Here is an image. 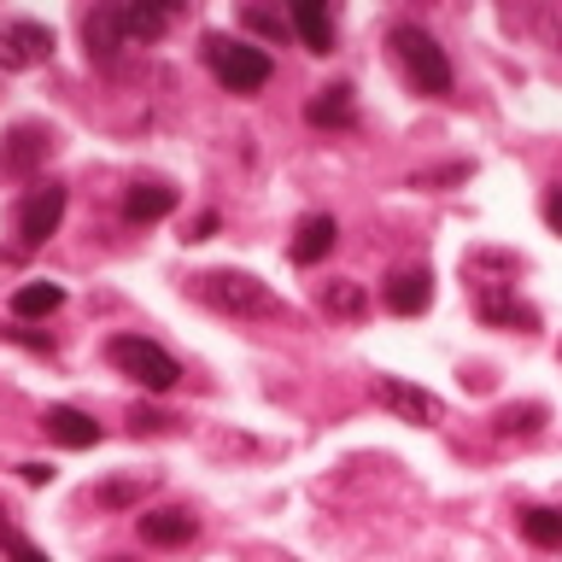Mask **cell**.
<instances>
[{
    "mask_svg": "<svg viewBox=\"0 0 562 562\" xmlns=\"http://www.w3.org/2000/svg\"><path fill=\"white\" fill-rule=\"evenodd\" d=\"M188 288L200 305H211L217 316H235V323H288L293 316V305L270 288V281H258L246 270H200Z\"/></svg>",
    "mask_w": 562,
    "mask_h": 562,
    "instance_id": "6da1fadb",
    "label": "cell"
},
{
    "mask_svg": "<svg viewBox=\"0 0 562 562\" xmlns=\"http://www.w3.org/2000/svg\"><path fill=\"white\" fill-rule=\"evenodd\" d=\"M105 358H112V369H123L140 393H170V386L182 381V363H176L158 340H147V334H112V340H105Z\"/></svg>",
    "mask_w": 562,
    "mask_h": 562,
    "instance_id": "7a4b0ae2",
    "label": "cell"
},
{
    "mask_svg": "<svg viewBox=\"0 0 562 562\" xmlns=\"http://www.w3.org/2000/svg\"><path fill=\"white\" fill-rule=\"evenodd\" d=\"M393 59L411 77V88H422V94H451V82H457L451 59L422 24H393Z\"/></svg>",
    "mask_w": 562,
    "mask_h": 562,
    "instance_id": "3957f363",
    "label": "cell"
},
{
    "mask_svg": "<svg viewBox=\"0 0 562 562\" xmlns=\"http://www.w3.org/2000/svg\"><path fill=\"white\" fill-rule=\"evenodd\" d=\"M205 65L217 70V82L228 88V94H258V88L276 77L270 53L240 42V35H205Z\"/></svg>",
    "mask_w": 562,
    "mask_h": 562,
    "instance_id": "277c9868",
    "label": "cell"
},
{
    "mask_svg": "<svg viewBox=\"0 0 562 562\" xmlns=\"http://www.w3.org/2000/svg\"><path fill=\"white\" fill-rule=\"evenodd\" d=\"M59 223H65V188L59 182H35L24 200H18V217H12V235L24 252H35L47 235H59Z\"/></svg>",
    "mask_w": 562,
    "mask_h": 562,
    "instance_id": "5b68a950",
    "label": "cell"
},
{
    "mask_svg": "<svg viewBox=\"0 0 562 562\" xmlns=\"http://www.w3.org/2000/svg\"><path fill=\"white\" fill-rule=\"evenodd\" d=\"M375 404L398 422H416V428H439L446 422V398L416 386V381H404V375H375Z\"/></svg>",
    "mask_w": 562,
    "mask_h": 562,
    "instance_id": "8992f818",
    "label": "cell"
},
{
    "mask_svg": "<svg viewBox=\"0 0 562 562\" xmlns=\"http://www.w3.org/2000/svg\"><path fill=\"white\" fill-rule=\"evenodd\" d=\"M53 158V130L47 123H12L0 135V176H35Z\"/></svg>",
    "mask_w": 562,
    "mask_h": 562,
    "instance_id": "52a82bcc",
    "label": "cell"
},
{
    "mask_svg": "<svg viewBox=\"0 0 562 562\" xmlns=\"http://www.w3.org/2000/svg\"><path fill=\"white\" fill-rule=\"evenodd\" d=\"M53 59V30L35 18H12L0 24V70H35Z\"/></svg>",
    "mask_w": 562,
    "mask_h": 562,
    "instance_id": "ba28073f",
    "label": "cell"
},
{
    "mask_svg": "<svg viewBox=\"0 0 562 562\" xmlns=\"http://www.w3.org/2000/svg\"><path fill=\"white\" fill-rule=\"evenodd\" d=\"M82 42H88V59H94L100 70H117L123 53H130V35H123V18L117 7H94L82 18Z\"/></svg>",
    "mask_w": 562,
    "mask_h": 562,
    "instance_id": "9c48e42d",
    "label": "cell"
},
{
    "mask_svg": "<svg viewBox=\"0 0 562 562\" xmlns=\"http://www.w3.org/2000/svg\"><path fill=\"white\" fill-rule=\"evenodd\" d=\"M474 316H481L486 328H509V334H533L539 328V311L516 299V288H481L474 293Z\"/></svg>",
    "mask_w": 562,
    "mask_h": 562,
    "instance_id": "30bf717a",
    "label": "cell"
},
{
    "mask_svg": "<svg viewBox=\"0 0 562 562\" xmlns=\"http://www.w3.org/2000/svg\"><path fill=\"white\" fill-rule=\"evenodd\" d=\"M305 123L311 130H351V123H358V94H351V82L316 88L305 100Z\"/></svg>",
    "mask_w": 562,
    "mask_h": 562,
    "instance_id": "8fae6325",
    "label": "cell"
},
{
    "mask_svg": "<svg viewBox=\"0 0 562 562\" xmlns=\"http://www.w3.org/2000/svg\"><path fill=\"white\" fill-rule=\"evenodd\" d=\"M117 18H123V35H130V47H153L158 35L170 30L176 7H165V0H117Z\"/></svg>",
    "mask_w": 562,
    "mask_h": 562,
    "instance_id": "7c38bea8",
    "label": "cell"
},
{
    "mask_svg": "<svg viewBox=\"0 0 562 562\" xmlns=\"http://www.w3.org/2000/svg\"><path fill=\"white\" fill-rule=\"evenodd\" d=\"M42 428H47V439H59L65 451L100 446V422H94V416H82L77 404H47V411H42Z\"/></svg>",
    "mask_w": 562,
    "mask_h": 562,
    "instance_id": "4fadbf2b",
    "label": "cell"
},
{
    "mask_svg": "<svg viewBox=\"0 0 562 562\" xmlns=\"http://www.w3.org/2000/svg\"><path fill=\"white\" fill-rule=\"evenodd\" d=\"M135 527H140V539H147V544H188L193 533H200V521H193L182 504L140 509V516H135Z\"/></svg>",
    "mask_w": 562,
    "mask_h": 562,
    "instance_id": "5bb4252c",
    "label": "cell"
},
{
    "mask_svg": "<svg viewBox=\"0 0 562 562\" xmlns=\"http://www.w3.org/2000/svg\"><path fill=\"white\" fill-rule=\"evenodd\" d=\"M381 299H386V311H393V316H422L434 305V276L428 270H398V276H386Z\"/></svg>",
    "mask_w": 562,
    "mask_h": 562,
    "instance_id": "9a60e30c",
    "label": "cell"
},
{
    "mask_svg": "<svg viewBox=\"0 0 562 562\" xmlns=\"http://www.w3.org/2000/svg\"><path fill=\"white\" fill-rule=\"evenodd\" d=\"M463 276H469L474 293H481V288H516L521 258L516 252H492V246H474V252L463 258Z\"/></svg>",
    "mask_w": 562,
    "mask_h": 562,
    "instance_id": "2e32d148",
    "label": "cell"
},
{
    "mask_svg": "<svg viewBox=\"0 0 562 562\" xmlns=\"http://www.w3.org/2000/svg\"><path fill=\"white\" fill-rule=\"evenodd\" d=\"M316 305L328 316H340V323H363L369 293H363V281H351V276H328V281H316Z\"/></svg>",
    "mask_w": 562,
    "mask_h": 562,
    "instance_id": "e0dca14e",
    "label": "cell"
},
{
    "mask_svg": "<svg viewBox=\"0 0 562 562\" xmlns=\"http://www.w3.org/2000/svg\"><path fill=\"white\" fill-rule=\"evenodd\" d=\"M334 240H340V223H334L328 211L299 217V228H293V263H323L334 252Z\"/></svg>",
    "mask_w": 562,
    "mask_h": 562,
    "instance_id": "ac0fdd59",
    "label": "cell"
},
{
    "mask_svg": "<svg viewBox=\"0 0 562 562\" xmlns=\"http://www.w3.org/2000/svg\"><path fill=\"white\" fill-rule=\"evenodd\" d=\"M170 211H176V188H165V182H135L123 193V217L130 223H158Z\"/></svg>",
    "mask_w": 562,
    "mask_h": 562,
    "instance_id": "d6986e66",
    "label": "cell"
},
{
    "mask_svg": "<svg viewBox=\"0 0 562 562\" xmlns=\"http://www.w3.org/2000/svg\"><path fill=\"white\" fill-rule=\"evenodd\" d=\"M288 24H293V35H299L311 53H334V18L316 7V0H293Z\"/></svg>",
    "mask_w": 562,
    "mask_h": 562,
    "instance_id": "ffe728a7",
    "label": "cell"
},
{
    "mask_svg": "<svg viewBox=\"0 0 562 562\" xmlns=\"http://www.w3.org/2000/svg\"><path fill=\"white\" fill-rule=\"evenodd\" d=\"M59 305H65L59 281H24V288H12V316H18V323H30V316H53Z\"/></svg>",
    "mask_w": 562,
    "mask_h": 562,
    "instance_id": "44dd1931",
    "label": "cell"
},
{
    "mask_svg": "<svg viewBox=\"0 0 562 562\" xmlns=\"http://www.w3.org/2000/svg\"><path fill=\"white\" fill-rule=\"evenodd\" d=\"M544 416H551V411H544L539 398H527V404H504V411L492 416V434H498V439H533V434L544 428Z\"/></svg>",
    "mask_w": 562,
    "mask_h": 562,
    "instance_id": "7402d4cb",
    "label": "cell"
},
{
    "mask_svg": "<svg viewBox=\"0 0 562 562\" xmlns=\"http://www.w3.org/2000/svg\"><path fill=\"white\" fill-rule=\"evenodd\" d=\"M521 533H527V544H539V551H562V509L557 504L521 509Z\"/></svg>",
    "mask_w": 562,
    "mask_h": 562,
    "instance_id": "603a6c76",
    "label": "cell"
},
{
    "mask_svg": "<svg viewBox=\"0 0 562 562\" xmlns=\"http://www.w3.org/2000/svg\"><path fill=\"white\" fill-rule=\"evenodd\" d=\"M158 481L153 474H130V481H100L94 486V504L100 509H140V498H147Z\"/></svg>",
    "mask_w": 562,
    "mask_h": 562,
    "instance_id": "cb8c5ba5",
    "label": "cell"
},
{
    "mask_svg": "<svg viewBox=\"0 0 562 562\" xmlns=\"http://www.w3.org/2000/svg\"><path fill=\"white\" fill-rule=\"evenodd\" d=\"M240 24H246V30H258V35H270V42H281V35L293 30L288 18L270 12V7H246V12H240Z\"/></svg>",
    "mask_w": 562,
    "mask_h": 562,
    "instance_id": "d4e9b609",
    "label": "cell"
},
{
    "mask_svg": "<svg viewBox=\"0 0 562 562\" xmlns=\"http://www.w3.org/2000/svg\"><path fill=\"white\" fill-rule=\"evenodd\" d=\"M0 551H7L12 562H53L42 544H30L24 533H18V527H0Z\"/></svg>",
    "mask_w": 562,
    "mask_h": 562,
    "instance_id": "484cf974",
    "label": "cell"
},
{
    "mask_svg": "<svg viewBox=\"0 0 562 562\" xmlns=\"http://www.w3.org/2000/svg\"><path fill=\"white\" fill-rule=\"evenodd\" d=\"M130 422H135V434H170V416L165 411H147V404H135Z\"/></svg>",
    "mask_w": 562,
    "mask_h": 562,
    "instance_id": "4316f807",
    "label": "cell"
},
{
    "mask_svg": "<svg viewBox=\"0 0 562 562\" xmlns=\"http://www.w3.org/2000/svg\"><path fill=\"white\" fill-rule=\"evenodd\" d=\"M469 165H446V170H422L416 176V188H446V182H463Z\"/></svg>",
    "mask_w": 562,
    "mask_h": 562,
    "instance_id": "83f0119b",
    "label": "cell"
},
{
    "mask_svg": "<svg viewBox=\"0 0 562 562\" xmlns=\"http://www.w3.org/2000/svg\"><path fill=\"white\" fill-rule=\"evenodd\" d=\"M0 334H7V340H18V346H30V351H47V358H53V340H47V334H30V328H0Z\"/></svg>",
    "mask_w": 562,
    "mask_h": 562,
    "instance_id": "f1b7e54d",
    "label": "cell"
},
{
    "mask_svg": "<svg viewBox=\"0 0 562 562\" xmlns=\"http://www.w3.org/2000/svg\"><path fill=\"white\" fill-rule=\"evenodd\" d=\"M217 235V211H200V217H193V235L188 240H211Z\"/></svg>",
    "mask_w": 562,
    "mask_h": 562,
    "instance_id": "f546056e",
    "label": "cell"
},
{
    "mask_svg": "<svg viewBox=\"0 0 562 562\" xmlns=\"http://www.w3.org/2000/svg\"><path fill=\"white\" fill-rule=\"evenodd\" d=\"M18 469H24V481H30V486H47V481H53V469H47V463H18Z\"/></svg>",
    "mask_w": 562,
    "mask_h": 562,
    "instance_id": "4dcf8cb0",
    "label": "cell"
},
{
    "mask_svg": "<svg viewBox=\"0 0 562 562\" xmlns=\"http://www.w3.org/2000/svg\"><path fill=\"white\" fill-rule=\"evenodd\" d=\"M544 223L562 228V193H544Z\"/></svg>",
    "mask_w": 562,
    "mask_h": 562,
    "instance_id": "1f68e13d",
    "label": "cell"
},
{
    "mask_svg": "<svg viewBox=\"0 0 562 562\" xmlns=\"http://www.w3.org/2000/svg\"><path fill=\"white\" fill-rule=\"evenodd\" d=\"M112 562H130V557H112Z\"/></svg>",
    "mask_w": 562,
    "mask_h": 562,
    "instance_id": "d6a6232c",
    "label": "cell"
}]
</instances>
